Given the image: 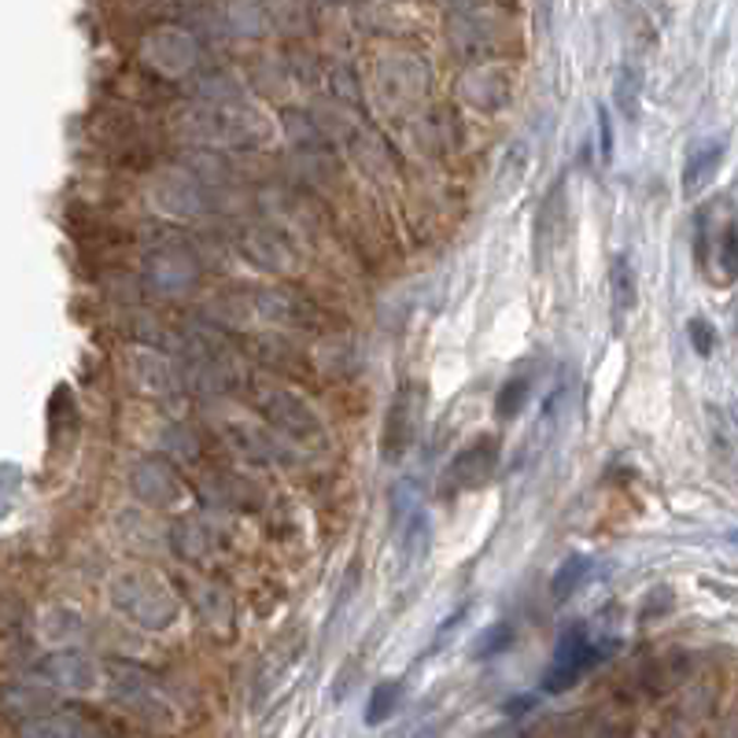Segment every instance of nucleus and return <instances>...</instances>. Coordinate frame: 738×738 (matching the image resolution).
<instances>
[{
    "label": "nucleus",
    "instance_id": "nucleus-1",
    "mask_svg": "<svg viewBox=\"0 0 738 738\" xmlns=\"http://www.w3.org/2000/svg\"><path fill=\"white\" fill-rule=\"evenodd\" d=\"M111 602L126 620H133V624L148 631H167L174 628V620L181 617L178 595L163 584V576L144 569L119 572V576L111 580Z\"/></svg>",
    "mask_w": 738,
    "mask_h": 738
},
{
    "label": "nucleus",
    "instance_id": "nucleus-2",
    "mask_svg": "<svg viewBox=\"0 0 738 738\" xmlns=\"http://www.w3.org/2000/svg\"><path fill=\"white\" fill-rule=\"evenodd\" d=\"M617 654V639H591L584 624H572L561 631L558 650H554V662L543 676V691L547 694H561L572 691V687L584 679V672H591L595 665H602L606 657Z\"/></svg>",
    "mask_w": 738,
    "mask_h": 738
},
{
    "label": "nucleus",
    "instance_id": "nucleus-3",
    "mask_svg": "<svg viewBox=\"0 0 738 738\" xmlns=\"http://www.w3.org/2000/svg\"><path fill=\"white\" fill-rule=\"evenodd\" d=\"M108 687L111 698L126 709L130 716H138L148 727H170L174 724V709L167 702V694L155 687V679L148 668L130 665V662H108Z\"/></svg>",
    "mask_w": 738,
    "mask_h": 738
},
{
    "label": "nucleus",
    "instance_id": "nucleus-4",
    "mask_svg": "<svg viewBox=\"0 0 738 738\" xmlns=\"http://www.w3.org/2000/svg\"><path fill=\"white\" fill-rule=\"evenodd\" d=\"M144 270H148V285L163 296H178L184 288L197 285L200 277V255L192 251L181 233L155 229L148 240V255H144Z\"/></svg>",
    "mask_w": 738,
    "mask_h": 738
},
{
    "label": "nucleus",
    "instance_id": "nucleus-5",
    "mask_svg": "<svg viewBox=\"0 0 738 738\" xmlns=\"http://www.w3.org/2000/svg\"><path fill=\"white\" fill-rule=\"evenodd\" d=\"M255 406L262 410V417L274 425V429H281L285 436H293V440H299V443H322L325 440L322 417L310 410V406L299 400L296 392H288V388L259 384Z\"/></svg>",
    "mask_w": 738,
    "mask_h": 738
},
{
    "label": "nucleus",
    "instance_id": "nucleus-6",
    "mask_svg": "<svg viewBox=\"0 0 738 738\" xmlns=\"http://www.w3.org/2000/svg\"><path fill=\"white\" fill-rule=\"evenodd\" d=\"M495 469H499V440H495V436H480L477 443L462 447V451L447 462L443 480H440V499H459L462 491L484 488Z\"/></svg>",
    "mask_w": 738,
    "mask_h": 738
},
{
    "label": "nucleus",
    "instance_id": "nucleus-7",
    "mask_svg": "<svg viewBox=\"0 0 738 738\" xmlns=\"http://www.w3.org/2000/svg\"><path fill=\"white\" fill-rule=\"evenodd\" d=\"M417 425H421V392H417V384L406 381L400 384V392H395L384 417V440H381L384 462H400L403 454L410 451L417 440Z\"/></svg>",
    "mask_w": 738,
    "mask_h": 738
},
{
    "label": "nucleus",
    "instance_id": "nucleus-8",
    "mask_svg": "<svg viewBox=\"0 0 738 738\" xmlns=\"http://www.w3.org/2000/svg\"><path fill=\"white\" fill-rule=\"evenodd\" d=\"M130 488L138 495L141 502H148V507H178L184 499V484L181 477L174 473V465L159 462V459H144L138 462V469L130 473Z\"/></svg>",
    "mask_w": 738,
    "mask_h": 738
},
{
    "label": "nucleus",
    "instance_id": "nucleus-9",
    "mask_svg": "<svg viewBox=\"0 0 738 738\" xmlns=\"http://www.w3.org/2000/svg\"><path fill=\"white\" fill-rule=\"evenodd\" d=\"M255 310L262 318H270V322H281V325H299V329H322V307L310 303L307 296L299 293H281V288H274V293H255Z\"/></svg>",
    "mask_w": 738,
    "mask_h": 738
},
{
    "label": "nucleus",
    "instance_id": "nucleus-10",
    "mask_svg": "<svg viewBox=\"0 0 738 738\" xmlns=\"http://www.w3.org/2000/svg\"><path fill=\"white\" fill-rule=\"evenodd\" d=\"M37 676H41L45 683L60 687V691H71V694L93 691V687H96L93 657L78 654V650H60V654H48L45 662L37 665Z\"/></svg>",
    "mask_w": 738,
    "mask_h": 738
},
{
    "label": "nucleus",
    "instance_id": "nucleus-11",
    "mask_svg": "<svg viewBox=\"0 0 738 738\" xmlns=\"http://www.w3.org/2000/svg\"><path fill=\"white\" fill-rule=\"evenodd\" d=\"M19 738H104V731L78 713H45L34 721H23Z\"/></svg>",
    "mask_w": 738,
    "mask_h": 738
},
{
    "label": "nucleus",
    "instance_id": "nucleus-12",
    "mask_svg": "<svg viewBox=\"0 0 738 738\" xmlns=\"http://www.w3.org/2000/svg\"><path fill=\"white\" fill-rule=\"evenodd\" d=\"M721 159H724V144L721 141H705V144H698V148L687 155V163H683V197H698V192L705 189L709 181H713V174H716V167H721Z\"/></svg>",
    "mask_w": 738,
    "mask_h": 738
},
{
    "label": "nucleus",
    "instance_id": "nucleus-13",
    "mask_svg": "<svg viewBox=\"0 0 738 738\" xmlns=\"http://www.w3.org/2000/svg\"><path fill=\"white\" fill-rule=\"evenodd\" d=\"M218 547V532L211 524H203L200 517H184L174 524V550L189 561H203L211 558Z\"/></svg>",
    "mask_w": 738,
    "mask_h": 738
},
{
    "label": "nucleus",
    "instance_id": "nucleus-14",
    "mask_svg": "<svg viewBox=\"0 0 738 738\" xmlns=\"http://www.w3.org/2000/svg\"><path fill=\"white\" fill-rule=\"evenodd\" d=\"M609 299H614V325L620 329L624 318L639 307V281L624 255H617L609 266Z\"/></svg>",
    "mask_w": 738,
    "mask_h": 738
},
{
    "label": "nucleus",
    "instance_id": "nucleus-15",
    "mask_svg": "<svg viewBox=\"0 0 738 738\" xmlns=\"http://www.w3.org/2000/svg\"><path fill=\"white\" fill-rule=\"evenodd\" d=\"M561 192H566V184L558 181L547 192V200H543V207L536 215V248L543 259L550 255V248L558 245V233L566 229V203H561Z\"/></svg>",
    "mask_w": 738,
    "mask_h": 738
},
{
    "label": "nucleus",
    "instance_id": "nucleus-16",
    "mask_svg": "<svg viewBox=\"0 0 738 738\" xmlns=\"http://www.w3.org/2000/svg\"><path fill=\"white\" fill-rule=\"evenodd\" d=\"M226 436H229V443L251 462H274V459H281L277 443L270 440L266 429H255V425H229Z\"/></svg>",
    "mask_w": 738,
    "mask_h": 738
},
{
    "label": "nucleus",
    "instance_id": "nucleus-17",
    "mask_svg": "<svg viewBox=\"0 0 738 738\" xmlns=\"http://www.w3.org/2000/svg\"><path fill=\"white\" fill-rule=\"evenodd\" d=\"M245 491L255 495L259 488L245 477H229V473H218V477H211L203 484V499L215 502V507H229V510H251L245 502Z\"/></svg>",
    "mask_w": 738,
    "mask_h": 738
},
{
    "label": "nucleus",
    "instance_id": "nucleus-18",
    "mask_svg": "<svg viewBox=\"0 0 738 738\" xmlns=\"http://www.w3.org/2000/svg\"><path fill=\"white\" fill-rule=\"evenodd\" d=\"M400 547H403V566L410 569L417 561H425V554L432 547V521L425 510H417L406 528H400Z\"/></svg>",
    "mask_w": 738,
    "mask_h": 738
},
{
    "label": "nucleus",
    "instance_id": "nucleus-19",
    "mask_svg": "<svg viewBox=\"0 0 738 738\" xmlns=\"http://www.w3.org/2000/svg\"><path fill=\"white\" fill-rule=\"evenodd\" d=\"M591 569H595V566H591V558H584V554H572V558H566L558 566V572H554V580H550V598L554 602L572 598L580 587L587 584Z\"/></svg>",
    "mask_w": 738,
    "mask_h": 738
},
{
    "label": "nucleus",
    "instance_id": "nucleus-20",
    "mask_svg": "<svg viewBox=\"0 0 738 738\" xmlns=\"http://www.w3.org/2000/svg\"><path fill=\"white\" fill-rule=\"evenodd\" d=\"M614 100L628 122H639V111H643V71H639V67H631V63L620 67Z\"/></svg>",
    "mask_w": 738,
    "mask_h": 738
},
{
    "label": "nucleus",
    "instance_id": "nucleus-21",
    "mask_svg": "<svg viewBox=\"0 0 738 738\" xmlns=\"http://www.w3.org/2000/svg\"><path fill=\"white\" fill-rule=\"evenodd\" d=\"M403 702V679H388V683H377L373 694L366 702V724L377 727L384 724L388 716H395V709Z\"/></svg>",
    "mask_w": 738,
    "mask_h": 738
},
{
    "label": "nucleus",
    "instance_id": "nucleus-22",
    "mask_svg": "<svg viewBox=\"0 0 738 738\" xmlns=\"http://www.w3.org/2000/svg\"><path fill=\"white\" fill-rule=\"evenodd\" d=\"M532 400V381L528 377H510L507 384L499 388V400H495V414L502 417V421H513L524 406Z\"/></svg>",
    "mask_w": 738,
    "mask_h": 738
},
{
    "label": "nucleus",
    "instance_id": "nucleus-23",
    "mask_svg": "<svg viewBox=\"0 0 738 738\" xmlns=\"http://www.w3.org/2000/svg\"><path fill=\"white\" fill-rule=\"evenodd\" d=\"M510 646H513V624L499 620V624L484 628L477 635V643H473V657H477V662H488V657L507 654Z\"/></svg>",
    "mask_w": 738,
    "mask_h": 738
},
{
    "label": "nucleus",
    "instance_id": "nucleus-24",
    "mask_svg": "<svg viewBox=\"0 0 738 738\" xmlns=\"http://www.w3.org/2000/svg\"><path fill=\"white\" fill-rule=\"evenodd\" d=\"M358 580H362V566H358V561H352V566H347V572H344V580H340V591H336V602H333V624L340 617H344V609L352 606V595L358 591Z\"/></svg>",
    "mask_w": 738,
    "mask_h": 738
},
{
    "label": "nucleus",
    "instance_id": "nucleus-25",
    "mask_svg": "<svg viewBox=\"0 0 738 738\" xmlns=\"http://www.w3.org/2000/svg\"><path fill=\"white\" fill-rule=\"evenodd\" d=\"M687 336H691V347L702 358L716 352V329L713 322H705V318H691V322H687Z\"/></svg>",
    "mask_w": 738,
    "mask_h": 738
},
{
    "label": "nucleus",
    "instance_id": "nucleus-26",
    "mask_svg": "<svg viewBox=\"0 0 738 738\" xmlns=\"http://www.w3.org/2000/svg\"><path fill=\"white\" fill-rule=\"evenodd\" d=\"M417 513V502H414V484L403 480L400 488L392 491V524L395 532H400V524H406Z\"/></svg>",
    "mask_w": 738,
    "mask_h": 738
},
{
    "label": "nucleus",
    "instance_id": "nucleus-27",
    "mask_svg": "<svg viewBox=\"0 0 738 738\" xmlns=\"http://www.w3.org/2000/svg\"><path fill=\"white\" fill-rule=\"evenodd\" d=\"M735 240H738V233H735V222H727L724 226V233H721V266H724V274L727 277H735Z\"/></svg>",
    "mask_w": 738,
    "mask_h": 738
},
{
    "label": "nucleus",
    "instance_id": "nucleus-28",
    "mask_svg": "<svg viewBox=\"0 0 738 738\" xmlns=\"http://www.w3.org/2000/svg\"><path fill=\"white\" fill-rule=\"evenodd\" d=\"M598 148H602V159L614 163V126H609V111L598 108Z\"/></svg>",
    "mask_w": 738,
    "mask_h": 738
},
{
    "label": "nucleus",
    "instance_id": "nucleus-29",
    "mask_svg": "<svg viewBox=\"0 0 738 738\" xmlns=\"http://www.w3.org/2000/svg\"><path fill=\"white\" fill-rule=\"evenodd\" d=\"M465 614H469V606H459V609H454V614H451V620H443L440 631H436V639H432V650H443L447 639H451L454 631H459V628L465 624Z\"/></svg>",
    "mask_w": 738,
    "mask_h": 738
}]
</instances>
